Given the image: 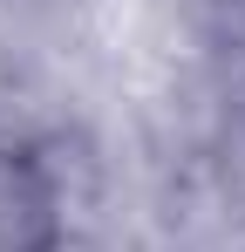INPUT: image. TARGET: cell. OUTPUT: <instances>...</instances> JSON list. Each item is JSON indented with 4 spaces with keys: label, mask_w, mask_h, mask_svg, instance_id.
<instances>
[{
    "label": "cell",
    "mask_w": 245,
    "mask_h": 252,
    "mask_svg": "<svg viewBox=\"0 0 245 252\" xmlns=\"http://www.w3.org/2000/svg\"><path fill=\"white\" fill-rule=\"evenodd\" d=\"M55 232V211H48V184L28 164H14L0 150V252H41Z\"/></svg>",
    "instance_id": "6da1fadb"
}]
</instances>
